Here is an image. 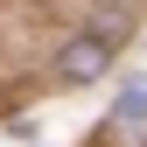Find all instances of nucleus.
<instances>
[{"instance_id": "nucleus-1", "label": "nucleus", "mask_w": 147, "mask_h": 147, "mask_svg": "<svg viewBox=\"0 0 147 147\" xmlns=\"http://www.w3.org/2000/svg\"><path fill=\"white\" fill-rule=\"evenodd\" d=\"M105 63H112V49H105L98 35H84V42H70L56 56V77L63 84H91V77H105Z\"/></svg>"}, {"instance_id": "nucleus-2", "label": "nucleus", "mask_w": 147, "mask_h": 147, "mask_svg": "<svg viewBox=\"0 0 147 147\" xmlns=\"http://www.w3.org/2000/svg\"><path fill=\"white\" fill-rule=\"evenodd\" d=\"M147 119V77H126L119 84V126H140Z\"/></svg>"}]
</instances>
